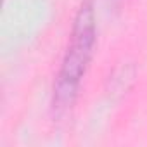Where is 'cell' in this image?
I'll list each match as a JSON object with an SVG mask.
<instances>
[{
	"label": "cell",
	"instance_id": "6da1fadb",
	"mask_svg": "<svg viewBox=\"0 0 147 147\" xmlns=\"http://www.w3.org/2000/svg\"><path fill=\"white\" fill-rule=\"evenodd\" d=\"M95 43V21L94 11L88 2H85L75 19L71 43L67 47L62 69L54 88V109L57 113L71 107L76 97V90L82 76L85 75L87 66L90 62Z\"/></svg>",
	"mask_w": 147,
	"mask_h": 147
}]
</instances>
